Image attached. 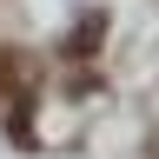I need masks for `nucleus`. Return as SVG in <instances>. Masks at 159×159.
<instances>
[{
    "instance_id": "1",
    "label": "nucleus",
    "mask_w": 159,
    "mask_h": 159,
    "mask_svg": "<svg viewBox=\"0 0 159 159\" xmlns=\"http://www.w3.org/2000/svg\"><path fill=\"white\" fill-rule=\"evenodd\" d=\"M33 99V66L20 60V47H0V113Z\"/></svg>"
},
{
    "instance_id": "2",
    "label": "nucleus",
    "mask_w": 159,
    "mask_h": 159,
    "mask_svg": "<svg viewBox=\"0 0 159 159\" xmlns=\"http://www.w3.org/2000/svg\"><path fill=\"white\" fill-rule=\"evenodd\" d=\"M99 33H106V13H86V20L66 33V47H60V53H66V60H93V53H99Z\"/></svg>"
}]
</instances>
